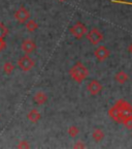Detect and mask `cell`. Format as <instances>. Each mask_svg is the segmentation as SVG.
<instances>
[{"instance_id": "cell-1", "label": "cell", "mask_w": 132, "mask_h": 149, "mask_svg": "<svg viewBox=\"0 0 132 149\" xmlns=\"http://www.w3.org/2000/svg\"><path fill=\"white\" fill-rule=\"evenodd\" d=\"M69 74L75 82L82 83L89 76V70L82 62H77L69 70Z\"/></svg>"}, {"instance_id": "cell-2", "label": "cell", "mask_w": 132, "mask_h": 149, "mask_svg": "<svg viewBox=\"0 0 132 149\" xmlns=\"http://www.w3.org/2000/svg\"><path fill=\"white\" fill-rule=\"evenodd\" d=\"M116 105L120 109L122 120L124 121V120H127V119H132V106L130 105L129 102H127L124 100H119L116 102Z\"/></svg>"}, {"instance_id": "cell-3", "label": "cell", "mask_w": 132, "mask_h": 149, "mask_svg": "<svg viewBox=\"0 0 132 149\" xmlns=\"http://www.w3.org/2000/svg\"><path fill=\"white\" fill-rule=\"evenodd\" d=\"M69 32L77 40H81V38H83L87 34L88 30H87V27L85 24H83L82 22H77V23H75L69 28Z\"/></svg>"}, {"instance_id": "cell-4", "label": "cell", "mask_w": 132, "mask_h": 149, "mask_svg": "<svg viewBox=\"0 0 132 149\" xmlns=\"http://www.w3.org/2000/svg\"><path fill=\"white\" fill-rule=\"evenodd\" d=\"M35 62L30 56L26 54L25 56L20 57L18 60V68L23 72H29L34 68Z\"/></svg>"}, {"instance_id": "cell-5", "label": "cell", "mask_w": 132, "mask_h": 149, "mask_svg": "<svg viewBox=\"0 0 132 149\" xmlns=\"http://www.w3.org/2000/svg\"><path fill=\"white\" fill-rule=\"evenodd\" d=\"M87 40L92 45H98L103 40V34L98 28L94 27L90 31L87 32Z\"/></svg>"}, {"instance_id": "cell-6", "label": "cell", "mask_w": 132, "mask_h": 149, "mask_svg": "<svg viewBox=\"0 0 132 149\" xmlns=\"http://www.w3.org/2000/svg\"><path fill=\"white\" fill-rule=\"evenodd\" d=\"M29 18H30V13L28 12L24 6L18 8L15 13V19L20 24H25L29 20Z\"/></svg>"}, {"instance_id": "cell-7", "label": "cell", "mask_w": 132, "mask_h": 149, "mask_svg": "<svg viewBox=\"0 0 132 149\" xmlns=\"http://www.w3.org/2000/svg\"><path fill=\"white\" fill-rule=\"evenodd\" d=\"M94 56L98 61H104L109 57V50L105 46H99L94 51Z\"/></svg>"}, {"instance_id": "cell-8", "label": "cell", "mask_w": 132, "mask_h": 149, "mask_svg": "<svg viewBox=\"0 0 132 149\" xmlns=\"http://www.w3.org/2000/svg\"><path fill=\"white\" fill-rule=\"evenodd\" d=\"M87 89L92 95H97L102 91L103 87H102L101 83L97 80H92L89 82V84L87 85Z\"/></svg>"}, {"instance_id": "cell-9", "label": "cell", "mask_w": 132, "mask_h": 149, "mask_svg": "<svg viewBox=\"0 0 132 149\" xmlns=\"http://www.w3.org/2000/svg\"><path fill=\"white\" fill-rule=\"evenodd\" d=\"M21 47H22V50H23V51L25 52V54H27V55L33 53L37 48V46H36V44H35L34 40H29V38L24 40L23 42H22Z\"/></svg>"}, {"instance_id": "cell-10", "label": "cell", "mask_w": 132, "mask_h": 149, "mask_svg": "<svg viewBox=\"0 0 132 149\" xmlns=\"http://www.w3.org/2000/svg\"><path fill=\"white\" fill-rule=\"evenodd\" d=\"M109 116L114 121H116L117 123H122V121H123L120 113V109H119V107L116 104L109 110Z\"/></svg>"}, {"instance_id": "cell-11", "label": "cell", "mask_w": 132, "mask_h": 149, "mask_svg": "<svg viewBox=\"0 0 132 149\" xmlns=\"http://www.w3.org/2000/svg\"><path fill=\"white\" fill-rule=\"evenodd\" d=\"M33 100H34V102L36 105L41 106L48 102V96H46V93L42 92V91H38V92L35 93L34 96H33Z\"/></svg>"}, {"instance_id": "cell-12", "label": "cell", "mask_w": 132, "mask_h": 149, "mask_svg": "<svg viewBox=\"0 0 132 149\" xmlns=\"http://www.w3.org/2000/svg\"><path fill=\"white\" fill-rule=\"evenodd\" d=\"M27 118H28V120L31 121L32 123H37V122L41 119V114H40L36 109H32L28 113Z\"/></svg>"}, {"instance_id": "cell-13", "label": "cell", "mask_w": 132, "mask_h": 149, "mask_svg": "<svg viewBox=\"0 0 132 149\" xmlns=\"http://www.w3.org/2000/svg\"><path fill=\"white\" fill-rule=\"evenodd\" d=\"M115 80L119 84H125L129 80V76L123 70H120V72H118L115 74Z\"/></svg>"}, {"instance_id": "cell-14", "label": "cell", "mask_w": 132, "mask_h": 149, "mask_svg": "<svg viewBox=\"0 0 132 149\" xmlns=\"http://www.w3.org/2000/svg\"><path fill=\"white\" fill-rule=\"evenodd\" d=\"M104 137H105L104 132L102 130H100V128L94 130V132H93V134H92V138L95 140L96 142H101L102 140L104 139Z\"/></svg>"}, {"instance_id": "cell-15", "label": "cell", "mask_w": 132, "mask_h": 149, "mask_svg": "<svg viewBox=\"0 0 132 149\" xmlns=\"http://www.w3.org/2000/svg\"><path fill=\"white\" fill-rule=\"evenodd\" d=\"M25 26H26V29L29 32H34L35 30H37V28H38V24L34 20H30V19L25 23Z\"/></svg>"}, {"instance_id": "cell-16", "label": "cell", "mask_w": 132, "mask_h": 149, "mask_svg": "<svg viewBox=\"0 0 132 149\" xmlns=\"http://www.w3.org/2000/svg\"><path fill=\"white\" fill-rule=\"evenodd\" d=\"M15 70V65L12 62H5L3 64V72L6 74H12V72Z\"/></svg>"}, {"instance_id": "cell-17", "label": "cell", "mask_w": 132, "mask_h": 149, "mask_svg": "<svg viewBox=\"0 0 132 149\" xmlns=\"http://www.w3.org/2000/svg\"><path fill=\"white\" fill-rule=\"evenodd\" d=\"M79 134V130L77 126L71 125L69 128H68V135H69L71 138H75Z\"/></svg>"}, {"instance_id": "cell-18", "label": "cell", "mask_w": 132, "mask_h": 149, "mask_svg": "<svg viewBox=\"0 0 132 149\" xmlns=\"http://www.w3.org/2000/svg\"><path fill=\"white\" fill-rule=\"evenodd\" d=\"M8 34V28L4 25V23L0 22V38H4Z\"/></svg>"}, {"instance_id": "cell-19", "label": "cell", "mask_w": 132, "mask_h": 149, "mask_svg": "<svg viewBox=\"0 0 132 149\" xmlns=\"http://www.w3.org/2000/svg\"><path fill=\"white\" fill-rule=\"evenodd\" d=\"M17 148H21V149H28L30 148V144H29V142H27V141H21V142L19 143L18 146H17Z\"/></svg>"}, {"instance_id": "cell-20", "label": "cell", "mask_w": 132, "mask_h": 149, "mask_svg": "<svg viewBox=\"0 0 132 149\" xmlns=\"http://www.w3.org/2000/svg\"><path fill=\"white\" fill-rule=\"evenodd\" d=\"M122 123L124 124L127 130H132V119H127V120H124Z\"/></svg>"}, {"instance_id": "cell-21", "label": "cell", "mask_w": 132, "mask_h": 149, "mask_svg": "<svg viewBox=\"0 0 132 149\" xmlns=\"http://www.w3.org/2000/svg\"><path fill=\"white\" fill-rule=\"evenodd\" d=\"M85 144H84L82 141H79V142H77L75 144L73 145V148H79V149H83V148H85Z\"/></svg>"}, {"instance_id": "cell-22", "label": "cell", "mask_w": 132, "mask_h": 149, "mask_svg": "<svg viewBox=\"0 0 132 149\" xmlns=\"http://www.w3.org/2000/svg\"><path fill=\"white\" fill-rule=\"evenodd\" d=\"M6 48V42H5L4 38H0V52Z\"/></svg>"}, {"instance_id": "cell-23", "label": "cell", "mask_w": 132, "mask_h": 149, "mask_svg": "<svg viewBox=\"0 0 132 149\" xmlns=\"http://www.w3.org/2000/svg\"><path fill=\"white\" fill-rule=\"evenodd\" d=\"M128 50H129V52L132 54V42L130 44V46H129V48H128Z\"/></svg>"}, {"instance_id": "cell-24", "label": "cell", "mask_w": 132, "mask_h": 149, "mask_svg": "<svg viewBox=\"0 0 132 149\" xmlns=\"http://www.w3.org/2000/svg\"><path fill=\"white\" fill-rule=\"evenodd\" d=\"M60 1H65V0H60Z\"/></svg>"}]
</instances>
